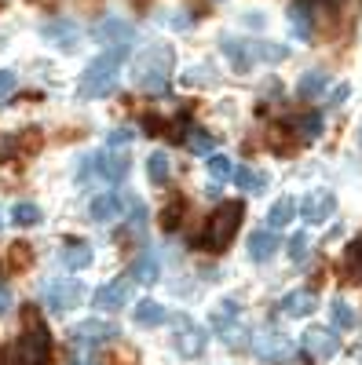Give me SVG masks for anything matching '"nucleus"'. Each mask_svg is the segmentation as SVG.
I'll list each match as a JSON object with an SVG mask.
<instances>
[{"mask_svg": "<svg viewBox=\"0 0 362 365\" xmlns=\"http://www.w3.org/2000/svg\"><path fill=\"white\" fill-rule=\"evenodd\" d=\"M22 336L0 354V365H51V332L41 322V314L29 307L22 314Z\"/></svg>", "mask_w": 362, "mask_h": 365, "instance_id": "obj_1", "label": "nucleus"}, {"mask_svg": "<svg viewBox=\"0 0 362 365\" xmlns=\"http://www.w3.org/2000/svg\"><path fill=\"white\" fill-rule=\"evenodd\" d=\"M125 55H129V48H110V51H103L99 58H92V63L84 66V73H81L77 96H81V99H103V96H110V91L117 88L121 58H125Z\"/></svg>", "mask_w": 362, "mask_h": 365, "instance_id": "obj_2", "label": "nucleus"}, {"mask_svg": "<svg viewBox=\"0 0 362 365\" xmlns=\"http://www.w3.org/2000/svg\"><path fill=\"white\" fill-rule=\"evenodd\" d=\"M241 216H246V208H241V201H220L216 205V212L208 216V223H205V249L208 252H223L231 241H234V234H238V227H241Z\"/></svg>", "mask_w": 362, "mask_h": 365, "instance_id": "obj_3", "label": "nucleus"}, {"mask_svg": "<svg viewBox=\"0 0 362 365\" xmlns=\"http://www.w3.org/2000/svg\"><path fill=\"white\" fill-rule=\"evenodd\" d=\"M129 158L125 154H114V150H103V154H92V158H84V165H81V172H77V179H88V175H99V179H106V182H121L129 175Z\"/></svg>", "mask_w": 362, "mask_h": 365, "instance_id": "obj_4", "label": "nucleus"}, {"mask_svg": "<svg viewBox=\"0 0 362 365\" xmlns=\"http://www.w3.org/2000/svg\"><path fill=\"white\" fill-rule=\"evenodd\" d=\"M176 351H179V358H198L201 351H205V344H208V332L194 322V318H187V314H179L176 318Z\"/></svg>", "mask_w": 362, "mask_h": 365, "instance_id": "obj_5", "label": "nucleus"}, {"mask_svg": "<svg viewBox=\"0 0 362 365\" xmlns=\"http://www.w3.org/2000/svg\"><path fill=\"white\" fill-rule=\"evenodd\" d=\"M81 296H84V289L77 282L59 278V282H48L44 285V307L55 311V314H66V311H74L77 303H81Z\"/></svg>", "mask_w": 362, "mask_h": 365, "instance_id": "obj_6", "label": "nucleus"}, {"mask_svg": "<svg viewBox=\"0 0 362 365\" xmlns=\"http://www.w3.org/2000/svg\"><path fill=\"white\" fill-rule=\"evenodd\" d=\"M41 37L48 44H55L59 51H77L81 48V26L70 22V19H48L41 26Z\"/></svg>", "mask_w": 362, "mask_h": 365, "instance_id": "obj_7", "label": "nucleus"}, {"mask_svg": "<svg viewBox=\"0 0 362 365\" xmlns=\"http://www.w3.org/2000/svg\"><path fill=\"white\" fill-rule=\"evenodd\" d=\"M169 66H172V55L169 51H154V63L146 58V63L139 66V88L143 91H154V96H158V91H165L169 88Z\"/></svg>", "mask_w": 362, "mask_h": 365, "instance_id": "obj_8", "label": "nucleus"}, {"mask_svg": "<svg viewBox=\"0 0 362 365\" xmlns=\"http://www.w3.org/2000/svg\"><path fill=\"white\" fill-rule=\"evenodd\" d=\"M74 344H81V347H96V344H106V340H114V336H121V329L114 325V322H99V318H88V322H81V325H74Z\"/></svg>", "mask_w": 362, "mask_h": 365, "instance_id": "obj_9", "label": "nucleus"}, {"mask_svg": "<svg viewBox=\"0 0 362 365\" xmlns=\"http://www.w3.org/2000/svg\"><path fill=\"white\" fill-rule=\"evenodd\" d=\"M129 299H132V282H129V278H117V282L96 289L92 307H99V311H121Z\"/></svg>", "mask_w": 362, "mask_h": 365, "instance_id": "obj_10", "label": "nucleus"}, {"mask_svg": "<svg viewBox=\"0 0 362 365\" xmlns=\"http://www.w3.org/2000/svg\"><path fill=\"white\" fill-rule=\"evenodd\" d=\"M333 212H337V197L329 194V190H315V194H308L304 201H300V216H304L311 227L326 223Z\"/></svg>", "mask_w": 362, "mask_h": 365, "instance_id": "obj_11", "label": "nucleus"}, {"mask_svg": "<svg viewBox=\"0 0 362 365\" xmlns=\"http://www.w3.org/2000/svg\"><path fill=\"white\" fill-rule=\"evenodd\" d=\"M96 41L110 51V48H129L136 41V26L125 22V19H106L99 29H96Z\"/></svg>", "mask_w": 362, "mask_h": 365, "instance_id": "obj_12", "label": "nucleus"}, {"mask_svg": "<svg viewBox=\"0 0 362 365\" xmlns=\"http://www.w3.org/2000/svg\"><path fill=\"white\" fill-rule=\"evenodd\" d=\"M300 344H304V351L315 354V358H333L341 351V336L333 329H308Z\"/></svg>", "mask_w": 362, "mask_h": 365, "instance_id": "obj_13", "label": "nucleus"}, {"mask_svg": "<svg viewBox=\"0 0 362 365\" xmlns=\"http://www.w3.org/2000/svg\"><path fill=\"white\" fill-rule=\"evenodd\" d=\"M158 278H161V259H158V252H154V249H143V252L132 259V267H129V282L154 285Z\"/></svg>", "mask_w": 362, "mask_h": 365, "instance_id": "obj_14", "label": "nucleus"}, {"mask_svg": "<svg viewBox=\"0 0 362 365\" xmlns=\"http://www.w3.org/2000/svg\"><path fill=\"white\" fill-rule=\"evenodd\" d=\"M256 354L263 358V361H286L296 347H293V340L289 336H282V332H263V336H256Z\"/></svg>", "mask_w": 362, "mask_h": 365, "instance_id": "obj_15", "label": "nucleus"}, {"mask_svg": "<svg viewBox=\"0 0 362 365\" xmlns=\"http://www.w3.org/2000/svg\"><path fill=\"white\" fill-rule=\"evenodd\" d=\"M121 212H125V197L110 190V194L92 197V205H88V220L92 223H114V220H121Z\"/></svg>", "mask_w": 362, "mask_h": 365, "instance_id": "obj_16", "label": "nucleus"}, {"mask_svg": "<svg viewBox=\"0 0 362 365\" xmlns=\"http://www.w3.org/2000/svg\"><path fill=\"white\" fill-rule=\"evenodd\" d=\"M315 292L311 289H293V292H286L282 296V303H278V307H282V314L286 318H308L311 311H315Z\"/></svg>", "mask_w": 362, "mask_h": 365, "instance_id": "obj_17", "label": "nucleus"}, {"mask_svg": "<svg viewBox=\"0 0 362 365\" xmlns=\"http://www.w3.org/2000/svg\"><path fill=\"white\" fill-rule=\"evenodd\" d=\"M220 48H223V55L231 58V66H234L238 73H246V70L253 66V48H249L246 41H238V37L223 34V37H220Z\"/></svg>", "mask_w": 362, "mask_h": 365, "instance_id": "obj_18", "label": "nucleus"}, {"mask_svg": "<svg viewBox=\"0 0 362 365\" xmlns=\"http://www.w3.org/2000/svg\"><path fill=\"white\" fill-rule=\"evenodd\" d=\"M278 252V234L275 230H253L249 234V259L253 263H267Z\"/></svg>", "mask_w": 362, "mask_h": 365, "instance_id": "obj_19", "label": "nucleus"}, {"mask_svg": "<svg viewBox=\"0 0 362 365\" xmlns=\"http://www.w3.org/2000/svg\"><path fill=\"white\" fill-rule=\"evenodd\" d=\"M59 259H63L66 270H84V267H92V245H84V241L70 237L63 249H59Z\"/></svg>", "mask_w": 362, "mask_h": 365, "instance_id": "obj_20", "label": "nucleus"}, {"mask_svg": "<svg viewBox=\"0 0 362 365\" xmlns=\"http://www.w3.org/2000/svg\"><path fill=\"white\" fill-rule=\"evenodd\" d=\"M132 318H136V325H143V329H154V325H165V322H169V311H165V303H158V299H139L136 311H132Z\"/></svg>", "mask_w": 362, "mask_h": 365, "instance_id": "obj_21", "label": "nucleus"}, {"mask_svg": "<svg viewBox=\"0 0 362 365\" xmlns=\"http://www.w3.org/2000/svg\"><path fill=\"white\" fill-rule=\"evenodd\" d=\"M231 179L238 182V190H246V194H263V190H267V182H271L267 172H256V168H246V165L234 168Z\"/></svg>", "mask_w": 362, "mask_h": 365, "instance_id": "obj_22", "label": "nucleus"}, {"mask_svg": "<svg viewBox=\"0 0 362 365\" xmlns=\"http://www.w3.org/2000/svg\"><path fill=\"white\" fill-rule=\"evenodd\" d=\"M296 220V201L293 197H278L275 205H271V212H267V227L271 230H282V227H289Z\"/></svg>", "mask_w": 362, "mask_h": 365, "instance_id": "obj_23", "label": "nucleus"}, {"mask_svg": "<svg viewBox=\"0 0 362 365\" xmlns=\"http://www.w3.org/2000/svg\"><path fill=\"white\" fill-rule=\"evenodd\" d=\"M234 318H238V299H220L216 307H213V314H208V329L227 332Z\"/></svg>", "mask_w": 362, "mask_h": 365, "instance_id": "obj_24", "label": "nucleus"}, {"mask_svg": "<svg viewBox=\"0 0 362 365\" xmlns=\"http://www.w3.org/2000/svg\"><path fill=\"white\" fill-rule=\"evenodd\" d=\"M289 29H293L300 41L311 37V4H304V0H300V4L289 8Z\"/></svg>", "mask_w": 362, "mask_h": 365, "instance_id": "obj_25", "label": "nucleus"}, {"mask_svg": "<svg viewBox=\"0 0 362 365\" xmlns=\"http://www.w3.org/2000/svg\"><path fill=\"white\" fill-rule=\"evenodd\" d=\"M326 81H329V77H326L322 70H308L304 77H300V84H296V96H300V99H318L322 91H326Z\"/></svg>", "mask_w": 362, "mask_h": 365, "instance_id": "obj_26", "label": "nucleus"}, {"mask_svg": "<svg viewBox=\"0 0 362 365\" xmlns=\"http://www.w3.org/2000/svg\"><path fill=\"white\" fill-rule=\"evenodd\" d=\"M169 154L165 150H154V154L146 158V179L154 182V187H161V182H169Z\"/></svg>", "mask_w": 362, "mask_h": 365, "instance_id": "obj_27", "label": "nucleus"}, {"mask_svg": "<svg viewBox=\"0 0 362 365\" xmlns=\"http://www.w3.org/2000/svg\"><path fill=\"white\" fill-rule=\"evenodd\" d=\"M11 223H15V227H37V223H41V208H37L34 201H19V205L11 208Z\"/></svg>", "mask_w": 362, "mask_h": 365, "instance_id": "obj_28", "label": "nucleus"}, {"mask_svg": "<svg viewBox=\"0 0 362 365\" xmlns=\"http://www.w3.org/2000/svg\"><path fill=\"white\" fill-rule=\"evenodd\" d=\"M329 318H333V329H355V307L351 303H344V299H333L329 303Z\"/></svg>", "mask_w": 362, "mask_h": 365, "instance_id": "obj_29", "label": "nucleus"}, {"mask_svg": "<svg viewBox=\"0 0 362 365\" xmlns=\"http://www.w3.org/2000/svg\"><path fill=\"white\" fill-rule=\"evenodd\" d=\"M146 227V208L139 205V201H132L129 205V223L121 227V237H132V234H139Z\"/></svg>", "mask_w": 362, "mask_h": 365, "instance_id": "obj_30", "label": "nucleus"}, {"mask_svg": "<svg viewBox=\"0 0 362 365\" xmlns=\"http://www.w3.org/2000/svg\"><path fill=\"white\" fill-rule=\"evenodd\" d=\"M208 175H213V182H223V179H231V172H234V165H231V158L227 154H208Z\"/></svg>", "mask_w": 362, "mask_h": 365, "instance_id": "obj_31", "label": "nucleus"}, {"mask_svg": "<svg viewBox=\"0 0 362 365\" xmlns=\"http://www.w3.org/2000/svg\"><path fill=\"white\" fill-rule=\"evenodd\" d=\"M179 223H183V201H169L165 208H161V230H176Z\"/></svg>", "mask_w": 362, "mask_h": 365, "instance_id": "obj_32", "label": "nucleus"}, {"mask_svg": "<svg viewBox=\"0 0 362 365\" xmlns=\"http://www.w3.org/2000/svg\"><path fill=\"white\" fill-rule=\"evenodd\" d=\"M187 143H191L194 154H205V158H208V154H216V150H213V146H216V139L208 135V132H201V128H194V132L187 135Z\"/></svg>", "mask_w": 362, "mask_h": 365, "instance_id": "obj_33", "label": "nucleus"}, {"mask_svg": "<svg viewBox=\"0 0 362 365\" xmlns=\"http://www.w3.org/2000/svg\"><path fill=\"white\" fill-rule=\"evenodd\" d=\"M296 128H300V135H304V139L311 143V139H318V135H322V117H318V113H304V117L296 120Z\"/></svg>", "mask_w": 362, "mask_h": 365, "instance_id": "obj_34", "label": "nucleus"}, {"mask_svg": "<svg viewBox=\"0 0 362 365\" xmlns=\"http://www.w3.org/2000/svg\"><path fill=\"white\" fill-rule=\"evenodd\" d=\"M267 143L275 146L278 154H293V150H296V143L289 139V128H271V132H267Z\"/></svg>", "mask_w": 362, "mask_h": 365, "instance_id": "obj_35", "label": "nucleus"}, {"mask_svg": "<svg viewBox=\"0 0 362 365\" xmlns=\"http://www.w3.org/2000/svg\"><path fill=\"white\" fill-rule=\"evenodd\" d=\"M253 55H260L263 63H282V58L289 55V48H282V44H271V41H263V44H256V51Z\"/></svg>", "mask_w": 362, "mask_h": 365, "instance_id": "obj_36", "label": "nucleus"}, {"mask_svg": "<svg viewBox=\"0 0 362 365\" xmlns=\"http://www.w3.org/2000/svg\"><path fill=\"white\" fill-rule=\"evenodd\" d=\"M348 270H351V278L362 282V237L348 245Z\"/></svg>", "mask_w": 362, "mask_h": 365, "instance_id": "obj_37", "label": "nucleus"}, {"mask_svg": "<svg viewBox=\"0 0 362 365\" xmlns=\"http://www.w3.org/2000/svg\"><path fill=\"white\" fill-rule=\"evenodd\" d=\"M29 259H34V249H29V245H22V241H19V245H11V252H8V263H11L15 270L29 267Z\"/></svg>", "mask_w": 362, "mask_h": 365, "instance_id": "obj_38", "label": "nucleus"}, {"mask_svg": "<svg viewBox=\"0 0 362 365\" xmlns=\"http://www.w3.org/2000/svg\"><path fill=\"white\" fill-rule=\"evenodd\" d=\"M19 88V73L15 70H0V103H8Z\"/></svg>", "mask_w": 362, "mask_h": 365, "instance_id": "obj_39", "label": "nucleus"}, {"mask_svg": "<svg viewBox=\"0 0 362 365\" xmlns=\"http://www.w3.org/2000/svg\"><path fill=\"white\" fill-rule=\"evenodd\" d=\"M289 259H293V263H304V259H308V234H293V241H289Z\"/></svg>", "mask_w": 362, "mask_h": 365, "instance_id": "obj_40", "label": "nucleus"}, {"mask_svg": "<svg viewBox=\"0 0 362 365\" xmlns=\"http://www.w3.org/2000/svg\"><path fill=\"white\" fill-rule=\"evenodd\" d=\"M183 81H187V84H205V81L213 84V66H194Z\"/></svg>", "mask_w": 362, "mask_h": 365, "instance_id": "obj_41", "label": "nucleus"}, {"mask_svg": "<svg viewBox=\"0 0 362 365\" xmlns=\"http://www.w3.org/2000/svg\"><path fill=\"white\" fill-rule=\"evenodd\" d=\"M132 139H136L132 128H114V132H110V146H114V150H117V146H129Z\"/></svg>", "mask_w": 362, "mask_h": 365, "instance_id": "obj_42", "label": "nucleus"}, {"mask_svg": "<svg viewBox=\"0 0 362 365\" xmlns=\"http://www.w3.org/2000/svg\"><path fill=\"white\" fill-rule=\"evenodd\" d=\"M348 96H351V88H348V84H337L333 91H329V106H341Z\"/></svg>", "mask_w": 362, "mask_h": 365, "instance_id": "obj_43", "label": "nucleus"}, {"mask_svg": "<svg viewBox=\"0 0 362 365\" xmlns=\"http://www.w3.org/2000/svg\"><path fill=\"white\" fill-rule=\"evenodd\" d=\"M8 311H11V292H8V285H0V318Z\"/></svg>", "mask_w": 362, "mask_h": 365, "instance_id": "obj_44", "label": "nucleus"}, {"mask_svg": "<svg viewBox=\"0 0 362 365\" xmlns=\"http://www.w3.org/2000/svg\"><path fill=\"white\" fill-rule=\"evenodd\" d=\"M172 26H176V29H191V26H194V19H191V11H179V15L172 19Z\"/></svg>", "mask_w": 362, "mask_h": 365, "instance_id": "obj_45", "label": "nucleus"}, {"mask_svg": "<svg viewBox=\"0 0 362 365\" xmlns=\"http://www.w3.org/2000/svg\"><path fill=\"white\" fill-rule=\"evenodd\" d=\"M358 146H362V132H358Z\"/></svg>", "mask_w": 362, "mask_h": 365, "instance_id": "obj_46", "label": "nucleus"}, {"mask_svg": "<svg viewBox=\"0 0 362 365\" xmlns=\"http://www.w3.org/2000/svg\"><path fill=\"white\" fill-rule=\"evenodd\" d=\"M0 216H4V208H0ZM0 223H4V220H0Z\"/></svg>", "mask_w": 362, "mask_h": 365, "instance_id": "obj_47", "label": "nucleus"}]
</instances>
